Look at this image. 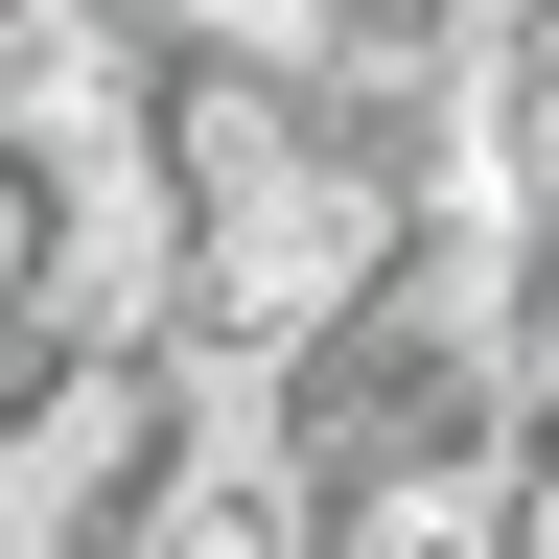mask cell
I'll list each match as a JSON object with an SVG mask.
<instances>
[{"mask_svg": "<svg viewBox=\"0 0 559 559\" xmlns=\"http://www.w3.org/2000/svg\"><path fill=\"white\" fill-rule=\"evenodd\" d=\"M466 24H489V0H326V70L349 47H466Z\"/></svg>", "mask_w": 559, "mask_h": 559, "instance_id": "1", "label": "cell"}]
</instances>
